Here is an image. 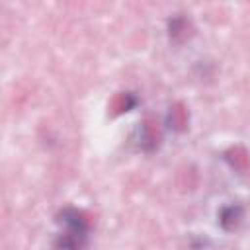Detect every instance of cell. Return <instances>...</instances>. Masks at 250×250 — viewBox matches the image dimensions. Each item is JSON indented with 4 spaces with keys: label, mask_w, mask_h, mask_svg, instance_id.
<instances>
[{
    "label": "cell",
    "mask_w": 250,
    "mask_h": 250,
    "mask_svg": "<svg viewBox=\"0 0 250 250\" xmlns=\"http://www.w3.org/2000/svg\"><path fill=\"white\" fill-rule=\"evenodd\" d=\"M84 244H86L84 230H72V229H68L64 234H61L57 238V248L59 250H82Z\"/></svg>",
    "instance_id": "obj_1"
},
{
    "label": "cell",
    "mask_w": 250,
    "mask_h": 250,
    "mask_svg": "<svg viewBox=\"0 0 250 250\" xmlns=\"http://www.w3.org/2000/svg\"><path fill=\"white\" fill-rule=\"evenodd\" d=\"M158 139H160V135H158L156 125L150 119H146L143 123V127H141V145H143V148L145 150H152L158 145Z\"/></svg>",
    "instance_id": "obj_2"
},
{
    "label": "cell",
    "mask_w": 250,
    "mask_h": 250,
    "mask_svg": "<svg viewBox=\"0 0 250 250\" xmlns=\"http://www.w3.org/2000/svg\"><path fill=\"white\" fill-rule=\"evenodd\" d=\"M240 217H242V209L238 205H229L221 211V225L227 230H232L240 223Z\"/></svg>",
    "instance_id": "obj_3"
},
{
    "label": "cell",
    "mask_w": 250,
    "mask_h": 250,
    "mask_svg": "<svg viewBox=\"0 0 250 250\" xmlns=\"http://www.w3.org/2000/svg\"><path fill=\"white\" fill-rule=\"evenodd\" d=\"M168 121H170V127H172V129H176V131H180V129H184V127H186V123H188V111L184 109V105H182V104H176V105L170 109Z\"/></svg>",
    "instance_id": "obj_4"
},
{
    "label": "cell",
    "mask_w": 250,
    "mask_h": 250,
    "mask_svg": "<svg viewBox=\"0 0 250 250\" xmlns=\"http://www.w3.org/2000/svg\"><path fill=\"white\" fill-rule=\"evenodd\" d=\"M133 105H135V98H133V94H129V92H121V94H117V96L113 98V102H111V109H113V113L129 111Z\"/></svg>",
    "instance_id": "obj_5"
},
{
    "label": "cell",
    "mask_w": 250,
    "mask_h": 250,
    "mask_svg": "<svg viewBox=\"0 0 250 250\" xmlns=\"http://www.w3.org/2000/svg\"><path fill=\"white\" fill-rule=\"evenodd\" d=\"M229 160H230V164H232L234 168L244 170V168L248 166V152H246L242 146H236V148H232V150L229 152Z\"/></svg>",
    "instance_id": "obj_6"
}]
</instances>
